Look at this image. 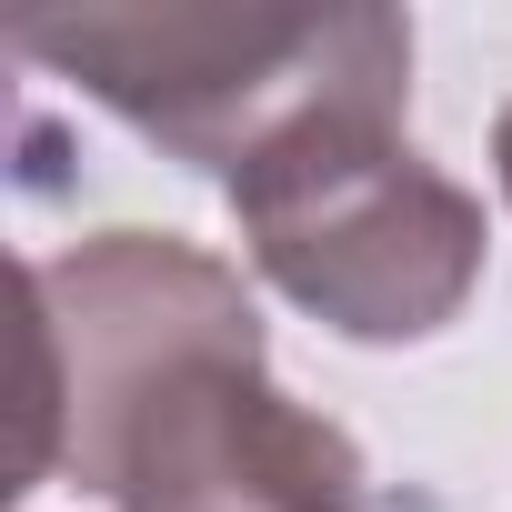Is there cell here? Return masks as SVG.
I'll return each mask as SVG.
<instances>
[{
  "label": "cell",
  "mask_w": 512,
  "mask_h": 512,
  "mask_svg": "<svg viewBox=\"0 0 512 512\" xmlns=\"http://www.w3.org/2000/svg\"><path fill=\"white\" fill-rule=\"evenodd\" d=\"M61 372V472L111 512H362L342 422L272 382L241 272L181 231H91L21 272Z\"/></svg>",
  "instance_id": "cell-1"
},
{
  "label": "cell",
  "mask_w": 512,
  "mask_h": 512,
  "mask_svg": "<svg viewBox=\"0 0 512 512\" xmlns=\"http://www.w3.org/2000/svg\"><path fill=\"white\" fill-rule=\"evenodd\" d=\"M11 51L211 181L322 111H412L402 11H31Z\"/></svg>",
  "instance_id": "cell-2"
},
{
  "label": "cell",
  "mask_w": 512,
  "mask_h": 512,
  "mask_svg": "<svg viewBox=\"0 0 512 512\" xmlns=\"http://www.w3.org/2000/svg\"><path fill=\"white\" fill-rule=\"evenodd\" d=\"M221 201L251 272L342 342H432L482 282V201L412 151L402 111H322Z\"/></svg>",
  "instance_id": "cell-3"
},
{
  "label": "cell",
  "mask_w": 512,
  "mask_h": 512,
  "mask_svg": "<svg viewBox=\"0 0 512 512\" xmlns=\"http://www.w3.org/2000/svg\"><path fill=\"white\" fill-rule=\"evenodd\" d=\"M492 171H502V201H512V101H502V121H492Z\"/></svg>",
  "instance_id": "cell-4"
}]
</instances>
